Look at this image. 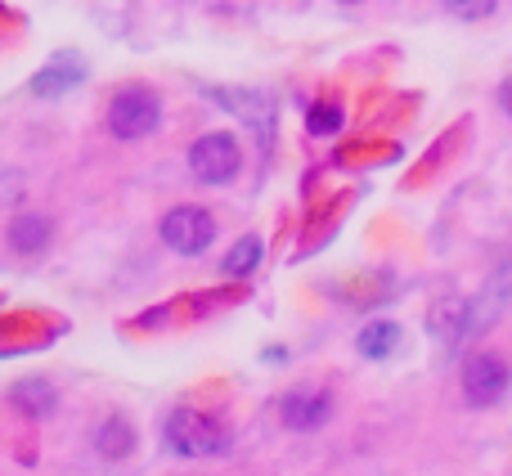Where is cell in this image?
Instances as JSON below:
<instances>
[{
	"label": "cell",
	"mask_w": 512,
	"mask_h": 476,
	"mask_svg": "<svg viewBox=\"0 0 512 476\" xmlns=\"http://www.w3.org/2000/svg\"><path fill=\"white\" fill-rule=\"evenodd\" d=\"M162 441L180 459H216V454L230 450V432L198 409H171L167 423H162Z\"/></svg>",
	"instance_id": "obj_1"
},
{
	"label": "cell",
	"mask_w": 512,
	"mask_h": 476,
	"mask_svg": "<svg viewBox=\"0 0 512 476\" xmlns=\"http://www.w3.org/2000/svg\"><path fill=\"white\" fill-rule=\"evenodd\" d=\"M162 122V104L153 90L144 86H126L113 95V104H108V131L117 135V140H144V135H153Z\"/></svg>",
	"instance_id": "obj_2"
},
{
	"label": "cell",
	"mask_w": 512,
	"mask_h": 476,
	"mask_svg": "<svg viewBox=\"0 0 512 476\" xmlns=\"http://www.w3.org/2000/svg\"><path fill=\"white\" fill-rule=\"evenodd\" d=\"M239 167H243V153H239V144H234V135H225V131L203 135V140H194V149H189V171H194V180H203V185H230V180L239 176Z\"/></svg>",
	"instance_id": "obj_3"
},
{
	"label": "cell",
	"mask_w": 512,
	"mask_h": 476,
	"mask_svg": "<svg viewBox=\"0 0 512 476\" xmlns=\"http://www.w3.org/2000/svg\"><path fill=\"white\" fill-rule=\"evenodd\" d=\"M216 238V221L207 207H171L162 216V243L180 256H203Z\"/></svg>",
	"instance_id": "obj_4"
},
{
	"label": "cell",
	"mask_w": 512,
	"mask_h": 476,
	"mask_svg": "<svg viewBox=\"0 0 512 476\" xmlns=\"http://www.w3.org/2000/svg\"><path fill=\"white\" fill-rule=\"evenodd\" d=\"M508 382H512V369L504 355L495 351H477L463 364V396H468V405H495L508 391Z\"/></svg>",
	"instance_id": "obj_5"
},
{
	"label": "cell",
	"mask_w": 512,
	"mask_h": 476,
	"mask_svg": "<svg viewBox=\"0 0 512 476\" xmlns=\"http://www.w3.org/2000/svg\"><path fill=\"white\" fill-rule=\"evenodd\" d=\"M333 414V396L328 391H292V396L279 400V418L292 432H315V427L328 423Z\"/></svg>",
	"instance_id": "obj_6"
},
{
	"label": "cell",
	"mask_w": 512,
	"mask_h": 476,
	"mask_svg": "<svg viewBox=\"0 0 512 476\" xmlns=\"http://www.w3.org/2000/svg\"><path fill=\"white\" fill-rule=\"evenodd\" d=\"M9 247H14L18 256H36V252H45L50 247V238H54V225H50V216H41V212H18L14 221H9Z\"/></svg>",
	"instance_id": "obj_7"
},
{
	"label": "cell",
	"mask_w": 512,
	"mask_h": 476,
	"mask_svg": "<svg viewBox=\"0 0 512 476\" xmlns=\"http://www.w3.org/2000/svg\"><path fill=\"white\" fill-rule=\"evenodd\" d=\"M256 265H261V238H239V243L230 247V256H225V274H230V279H243Z\"/></svg>",
	"instance_id": "obj_8"
},
{
	"label": "cell",
	"mask_w": 512,
	"mask_h": 476,
	"mask_svg": "<svg viewBox=\"0 0 512 476\" xmlns=\"http://www.w3.org/2000/svg\"><path fill=\"white\" fill-rule=\"evenodd\" d=\"M400 342V328L396 324H369L360 333V351L369 355V360H382V355H391V346Z\"/></svg>",
	"instance_id": "obj_9"
},
{
	"label": "cell",
	"mask_w": 512,
	"mask_h": 476,
	"mask_svg": "<svg viewBox=\"0 0 512 476\" xmlns=\"http://www.w3.org/2000/svg\"><path fill=\"white\" fill-rule=\"evenodd\" d=\"M95 445L108 454V459H122V454H131V427H126L122 418H108V423L99 427Z\"/></svg>",
	"instance_id": "obj_10"
},
{
	"label": "cell",
	"mask_w": 512,
	"mask_h": 476,
	"mask_svg": "<svg viewBox=\"0 0 512 476\" xmlns=\"http://www.w3.org/2000/svg\"><path fill=\"white\" fill-rule=\"evenodd\" d=\"M306 126H310V135H337L342 131V108L337 104H315L310 108V117H306Z\"/></svg>",
	"instance_id": "obj_11"
},
{
	"label": "cell",
	"mask_w": 512,
	"mask_h": 476,
	"mask_svg": "<svg viewBox=\"0 0 512 476\" xmlns=\"http://www.w3.org/2000/svg\"><path fill=\"white\" fill-rule=\"evenodd\" d=\"M72 81H81V68L63 72V63H54L50 72H41V77L32 81V90H36V95H54V90H59V86H72Z\"/></svg>",
	"instance_id": "obj_12"
},
{
	"label": "cell",
	"mask_w": 512,
	"mask_h": 476,
	"mask_svg": "<svg viewBox=\"0 0 512 476\" xmlns=\"http://www.w3.org/2000/svg\"><path fill=\"white\" fill-rule=\"evenodd\" d=\"M499 0H445V9H450L454 18H463V23H477V18H490L495 14Z\"/></svg>",
	"instance_id": "obj_13"
},
{
	"label": "cell",
	"mask_w": 512,
	"mask_h": 476,
	"mask_svg": "<svg viewBox=\"0 0 512 476\" xmlns=\"http://www.w3.org/2000/svg\"><path fill=\"white\" fill-rule=\"evenodd\" d=\"M14 400H18V405H27V409H36V414H50V409H54L50 387H41V382H32V387L23 382V387L14 391Z\"/></svg>",
	"instance_id": "obj_14"
},
{
	"label": "cell",
	"mask_w": 512,
	"mask_h": 476,
	"mask_svg": "<svg viewBox=\"0 0 512 476\" xmlns=\"http://www.w3.org/2000/svg\"><path fill=\"white\" fill-rule=\"evenodd\" d=\"M499 108H504V113L512 117V77L504 81V86H499Z\"/></svg>",
	"instance_id": "obj_15"
},
{
	"label": "cell",
	"mask_w": 512,
	"mask_h": 476,
	"mask_svg": "<svg viewBox=\"0 0 512 476\" xmlns=\"http://www.w3.org/2000/svg\"><path fill=\"white\" fill-rule=\"evenodd\" d=\"M346 5H355V0H346Z\"/></svg>",
	"instance_id": "obj_16"
}]
</instances>
